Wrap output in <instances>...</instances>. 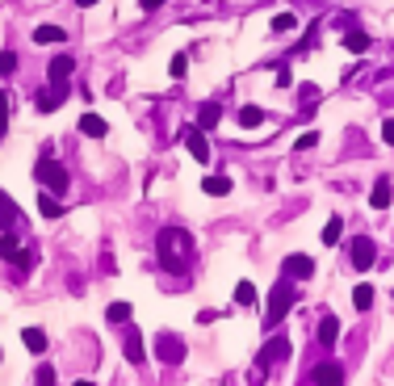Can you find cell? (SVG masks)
I'll return each mask as SVG.
<instances>
[{
	"instance_id": "obj_1",
	"label": "cell",
	"mask_w": 394,
	"mask_h": 386,
	"mask_svg": "<svg viewBox=\"0 0 394 386\" xmlns=\"http://www.w3.org/2000/svg\"><path fill=\"white\" fill-rule=\"evenodd\" d=\"M155 252H160V265H164L168 273H189L197 248H193V236H189L185 227H164L160 240H155Z\"/></svg>"
},
{
	"instance_id": "obj_2",
	"label": "cell",
	"mask_w": 394,
	"mask_h": 386,
	"mask_svg": "<svg viewBox=\"0 0 394 386\" xmlns=\"http://www.w3.org/2000/svg\"><path fill=\"white\" fill-rule=\"evenodd\" d=\"M294 302H298V286H294L290 277H281L277 286L268 290V311H264V324H268V328H277V324L290 315V307H294Z\"/></svg>"
},
{
	"instance_id": "obj_3",
	"label": "cell",
	"mask_w": 394,
	"mask_h": 386,
	"mask_svg": "<svg viewBox=\"0 0 394 386\" xmlns=\"http://www.w3.org/2000/svg\"><path fill=\"white\" fill-rule=\"evenodd\" d=\"M34 177H38V185H43V189H50L55 197H63V193H67V168H63L59 160H50V155H43V160H38Z\"/></svg>"
},
{
	"instance_id": "obj_4",
	"label": "cell",
	"mask_w": 394,
	"mask_h": 386,
	"mask_svg": "<svg viewBox=\"0 0 394 386\" xmlns=\"http://www.w3.org/2000/svg\"><path fill=\"white\" fill-rule=\"evenodd\" d=\"M151 353H155L160 365H180L189 348H185V340L176 336V332H160V336L151 340Z\"/></svg>"
},
{
	"instance_id": "obj_5",
	"label": "cell",
	"mask_w": 394,
	"mask_h": 386,
	"mask_svg": "<svg viewBox=\"0 0 394 386\" xmlns=\"http://www.w3.org/2000/svg\"><path fill=\"white\" fill-rule=\"evenodd\" d=\"M349 256H352V269H361V273H365V269L378 260V243L369 240V236H356V240L349 243Z\"/></svg>"
},
{
	"instance_id": "obj_6",
	"label": "cell",
	"mask_w": 394,
	"mask_h": 386,
	"mask_svg": "<svg viewBox=\"0 0 394 386\" xmlns=\"http://www.w3.org/2000/svg\"><path fill=\"white\" fill-rule=\"evenodd\" d=\"M281 273H285L290 282H307V277H314V260H310L307 252H294V256L281 260Z\"/></svg>"
},
{
	"instance_id": "obj_7",
	"label": "cell",
	"mask_w": 394,
	"mask_h": 386,
	"mask_svg": "<svg viewBox=\"0 0 394 386\" xmlns=\"http://www.w3.org/2000/svg\"><path fill=\"white\" fill-rule=\"evenodd\" d=\"M72 72H76L72 55H55V59H50V67H46V80H50V89L67 93V76H72Z\"/></svg>"
},
{
	"instance_id": "obj_8",
	"label": "cell",
	"mask_w": 394,
	"mask_h": 386,
	"mask_svg": "<svg viewBox=\"0 0 394 386\" xmlns=\"http://www.w3.org/2000/svg\"><path fill=\"white\" fill-rule=\"evenodd\" d=\"M310 382L314 386H344V365L340 361H319L310 370Z\"/></svg>"
},
{
	"instance_id": "obj_9",
	"label": "cell",
	"mask_w": 394,
	"mask_h": 386,
	"mask_svg": "<svg viewBox=\"0 0 394 386\" xmlns=\"http://www.w3.org/2000/svg\"><path fill=\"white\" fill-rule=\"evenodd\" d=\"M180 139H185L189 155H193L197 164H206V160H210V143H206V131H202V126H185V135H180Z\"/></svg>"
},
{
	"instance_id": "obj_10",
	"label": "cell",
	"mask_w": 394,
	"mask_h": 386,
	"mask_svg": "<svg viewBox=\"0 0 394 386\" xmlns=\"http://www.w3.org/2000/svg\"><path fill=\"white\" fill-rule=\"evenodd\" d=\"M290 336H273L268 344H264V353H261V361L264 365H281V361H290Z\"/></svg>"
},
{
	"instance_id": "obj_11",
	"label": "cell",
	"mask_w": 394,
	"mask_h": 386,
	"mask_svg": "<svg viewBox=\"0 0 394 386\" xmlns=\"http://www.w3.org/2000/svg\"><path fill=\"white\" fill-rule=\"evenodd\" d=\"M390 197H394V181L390 177H378V181H373V193H369V206H373V210H386Z\"/></svg>"
},
{
	"instance_id": "obj_12",
	"label": "cell",
	"mask_w": 394,
	"mask_h": 386,
	"mask_svg": "<svg viewBox=\"0 0 394 386\" xmlns=\"http://www.w3.org/2000/svg\"><path fill=\"white\" fill-rule=\"evenodd\" d=\"M122 353H126V361H131V365H138V361H143V357H147V353H143V336H138V328H126V340H122Z\"/></svg>"
},
{
	"instance_id": "obj_13",
	"label": "cell",
	"mask_w": 394,
	"mask_h": 386,
	"mask_svg": "<svg viewBox=\"0 0 394 386\" xmlns=\"http://www.w3.org/2000/svg\"><path fill=\"white\" fill-rule=\"evenodd\" d=\"M336 340H340V319L336 315H323L319 319V344L323 348H336Z\"/></svg>"
},
{
	"instance_id": "obj_14",
	"label": "cell",
	"mask_w": 394,
	"mask_h": 386,
	"mask_svg": "<svg viewBox=\"0 0 394 386\" xmlns=\"http://www.w3.org/2000/svg\"><path fill=\"white\" fill-rule=\"evenodd\" d=\"M63 96L67 93H59V89H43V93L34 96V109H38V114H55V109L63 105Z\"/></svg>"
},
{
	"instance_id": "obj_15",
	"label": "cell",
	"mask_w": 394,
	"mask_h": 386,
	"mask_svg": "<svg viewBox=\"0 0 394 386\" xmlns=\"http://www.w3.org/2000/svg\"><path fill=\"white\" fill-rule=\"evenodd\" d=\"M105 319H109L114 328H126V324H131V319H134V307H131V302H109V311H105Z\"/></svg>"
},
{
	"instance_id": "obj_16",
	"label": "cell",
	"mask_w": 394,
	"mask_h": 386,
	"mask_svg": "<svg viewBox=\"0 0 394 386\" xmlns=\"http://www.w3.org/2000/svg\"><path fill=\"white\" fill-rule=\"evenodd\" d=\"M63 38H67L63 26H38V30H34V43H38V47H55V43H63Z\"/></svg>"
},
{
	"instance_id": "obj_17",
	"label": "cell",
	"mask_w": 394,
	"mask_h": 386,
	"mask_svg": "<svg viewBox=\"0 0 394 386\" xmlns=\"http://www.w3.org/2000/svg\"><path fill=\"white\" fill-rule=\"evenodd\" d=\"M80 131H84L88 139H105V135H109V122L97 118V114H84V118H80Z\"/></svg>"
},
{
	"instance_id": "obj_18",
	"label": "cell",
	"mask_w": 394,
	"mask_h": 386,
	"mask_svg": "<svg viewBox=\"0 0 394 386\" xmlns=\"http://www.w3.org/2000/svg\"><path fill=\"white\" fill-rule=\"evenodd\" d=\"M219 118H222V105H214V101H206V105L197 109V126H202V131H214Z\"/></svg>"
},
{
	"instance_id": "obj_19",
	"label": "cell",
	"mask_w": 394,
	"mask_h": 386,
	"mask_svg": "<svg viewBox=\"0 0 394 386\" xmlns=\"http://www.w3.org/2000/svg\"><path fill=\"white\" fill-rule=\"evenodd\" d=\"M202 189L210 193V197H226V193H231V177H226V172H214V177L202 181Z\"/></svg>"
},
{
	"instance_id": "obj_20",
	"label": "cell",
	"mask_w": 394,
	"mask_h": 386,
	"mask_svg": "<svg viewBox=\"0 0 394 386\" xmlns=\"http://www.w3.org/2000/svg\"><path fill=\"white\" fill-rule=\"evenodd\" d=\"M235 118H239V126H243V131H256V126L264 122V109H261V105H243Z\"/></svg>"
},
{
	"instance_id": "obj_21",
	"label": "cell",
	"mask_w": 394,
	"mask_h": 386,
	"mask_svg": "<svg viewBox=\"0 0 394 386\" xmlns=\"http://www.w3.org/2000/svg\"><path fill=\"white\" fill-rule=\"evenodd\" d=\"M340 236H344V219H340V214H332V219L323 223V236H319V240L332 248V243H340Z\"/></svg>"
},
{
	"instance_id": "obj_22",
	"label": "cell",
	"mask_w": 394,
	"mask_h": 386,
	"mask_svg": "<svg viewBox=\"0 0 394 386\" xmlns=\"http://www.w3.org/2000/svg\"><path fill=\"white\" fill-rule=\"evenodd\" d=\"M344 47H349L352 55H361V50H369V47H373V38H369L365 30H349V34H344Z\"/></svg>"
},
{
	"instance_id": "obj_23",
	"label": "cell",
	"mask_w": 394,
	"mask_h": 386,
	"mask_svg": "<svg viewBox=\"0 0 394 386\" xmlns=\"http://www.w3.org/2000/svg\"><path fill=\"white\" fill-rule=\"evenodd\" d=\"M21 344H26L30 353H46V332L43 328H26V332H21Z\"/></svg>"
},
{
	"instance_id": "obj_24",
	"label": "cell",
	"mask_w": 394,
	"mask_h": 386,
	"mask_svg": "<svg viewBox=\"0 0 394 386\" xmlns=\"http://www.w3.org/2000/svg\"><path fill=\"white\" fill-rule=\"evenodd\" d=\"M38 210H43V219H59V214H63L59 197H55L50 189H43V197H38Z\"/></svg>"
},
{
	"instance_id": "obj_25",
	"label": "cell",
	"mask_w": 394,
	"mask_h": 386,
	"mask_svg": "<svg viewBox=\"0 0 394 386\" xmlns=\"http://www.w3.org/2000/svg\"><path fill=\"white\" fill-rule=\"evenodd\" d=\"M352 307H356V311H369V307H373V286H369V282H361V286L352 290Z\"/></svg>"
},
{
	"instance_id": "obj_26",
	"label": "cell",
	"mask_w": 394,
	"mask_h": 386,
	"mask_svg": "<svg viewBox=\"0 0 394 386\" xmlns=\"http://www.w3.org/2000/svg\"><path fill=\"white\" fill-rule=\"evenodd\" d=\"M13 265H17L21 273H30V269L38 265V252H34V248H17V252H13Z\"/></svg>"
},
{
	"instance_id": "obj_27",
	"label": "cell",
	"mask_w": 394,
	"mask_h": 386,
	"mask_svg": "<svg viewBox=\"0 0 394 386\" xmlns=\"http://www.w3.org/2000/svg\"><path fill=\"white\" fill-rule=\"evenodd\" d=\"M235 302H239V307H252V302H256V286H252V282H239V286H235Z\"/></svg>"
},
{
	"instance_id": "obj_28",
	"label": "cell",
	"mask_w": 394,
	"mask_h": 386,
	"mask_svg": "<svg viewBox=\"0 0 394 386\" xmlns=\"http://www.w3.org/2000/svg\"><path fill=\"white\" fill-rule=\"evenodd\" d=\"M168 76H173V80H185V76H189V55H173Z\"/></svg>"
},
{
	"instance_id": "obj_29",
	"label": "cell",
	"mask_w": 394,
	"mask_h": 386,
	"mask_svg": "<svg viewBox=\"0 0 394 386\" xmlns=\"http://www.w3.org/2000/svg\"><path fill=\"white\" fill-rule=\"evenodd\" d=\"M294 26H298L294 13H277V17H273V34H285V30H294Z\"/></svg>"
},
{
	"instance_id": "obj_30",
	"label": "cell",
	"mask_w": 394,
	"mask_h": 386,
	"mask_svg": "<svg viewBox=\"0 0 394 386\" xmlns=\"http://www.w3.org/2000/svg\"><path fill=\"white\" fill-rule=\"evenodd\" d=\"M13 219H17V206H13V202H9V197L0 193V231H4V227H9Z\"/></svg>"
},
{
	"instance_id": "obj_31",
	"label": "cell",
	"mask_w": 394,
	"mask_h": 386,
	"mask_svg": "<svg viewBox=\"0 0 394 386\" xmlns=\"http://www.w3.org/2000/svg\"><path fill=\"white\" fill-rule=\"evenodd\" d=\"M17 72V50H0V76H13Z\"/></svg>"
},
{
	"instance_id": "obj_32",
	"label": "cell",
	"mask_w": 394,
	"mask_h": 386,
	"mask_svg": "<svg viewBox=\"0 0 394 386\" xmlns=\"http://www.w3.org/2000/svg\"><path fill=\"white\" fill-rule=\"evenodd\" d=\"M13 252H17V240H13L9 231H0V256H4V260H13Z\"/></svg>"
},
{
	"instance_id": "obj_33",
	"label": "cell",
	"mask_w": 394,
	"mask_h": 386,
	"mask_svg": "<svg viewBox=\"0 0 394 386\" xmlns=\"http://www.w3.org/2000/svg\"><path fill=\"white\" fill-rule=\"evenodd\" d=\"M264 378H268V365H264V361H256V365H252V374H248V382L264 386Z\"/></svg>"
},
{
	"instance_id": "obj_34",
	"label": "cell",
	"mask_w": 394,
	"mask_h": 386,
	"mask_svg": "<svg viewBox=\"0 0 394 386\" xmlns=\"http://www.w3.org/2000/svg\"><path fill=\"white\" fill-rule=\"evenodd\" d=\"M34 386H55V370H50V365H38V374H34Z\"/></svg>"
},
{
	"instance_id": "obj_35",
	"label": "cell",
	"mask_w": 394,
	"mask_h": 386,
	"mask_svg": "<svg viewBox=\"0 0 394 386\" xmlns=\"http://www.w3.org/2000/svg\"><path fill=\"white\" fill-rule=\"evenodd\" d=\"M4 131H9V96L0 89V139H4Z\"/></svg>"
},
{
	"instance_id": "obj_36",
	"label": "cell",
	"mask_w": 394,
	"mask_h": 386,
	"mask_svg": "<svg viewBox=\"0 0 394 386\" xmlns=\"http://www.w3.org/2000/svg\"><path fill=\"white\" fill-rule=\"evenodd\" d=\"M310 147H319V131H307V135H298V151H310Z\"/></svg>"
},
{
	"instance_id": "obj_37",
	"label": "cell",
	"mask_w": 394,
	"mask_h": 386,
	"mask_svg": "<svg viewBox=\"0 0 394 386\" xmlns=\"http://www.w3.org/2000/svg\"><path fill=\"white\" fill-rule=\"evenodd\" d=\"M382 139H386V143L394 147V118H390V122H386V126H382Z\"/></svg>"
},
{
	"instance_id": "obj_38",
	"label": "cell",
	"mask_w": 394,
	"mask_h": 386,
	"mask_svg": "<svg viewBox=\"0 0 394 386\" xmlns=\"http://www.w3.org/2000/svg\"><path fill=\"white\" fill-rule=\"evenodd\" d=\"M138 4H143V13H155V9H160L164 0H138Z\"/></svg>"
},
{
	"instance_id": "obj_39",
	"label": "cell",
	"mask_w": 394,
	"mask_h": 386,
	"mask_svg": "<svg viewBox=\"0 0 394 386\" xmlns=\"http://www.w3.org/2000/svg\"><path fill=\"white\" fill-rule=\"evenodd\" d=\"M76 4H80V9H92V4H97V0H76Z\"/></svg>"
},
{
	"instance_id": "obj_40",
	"label": "cell",
	"mask_w": 394,
	"mask_h": 386,
	"mask_svg": "<svg viewBox=\"0 0 394 386\" xmlns=\"http://www.w3.org/2000/svg\"><path fill=\"white\" fill-rule=\"evenodd\" d=\"M76 386H97V382H88V378H80V382H76Z\"/></svg>"
}]
</instances>
